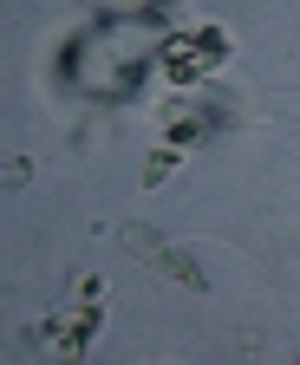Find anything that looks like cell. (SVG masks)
<instances>
[{
    "label": "cell",
    "mask_w": 300,
    "mask_h": 365,
    "mask_svg": "<svg viewBox=\"0 0 300 365\" xmlns=\"http://www.w3.org/2000/svg\"><path fill=\"white\" fill-rule=\"evenodd\" d=\"M124 248L131 255H144L163 281H177V287H190V294H209V274H202V261L190 255V248H177V242H163L157 228H144V222H131L124 228Z\"/></svg>",
    "instance_id": "1"
},
{
    "label": "cell",
    "mask_w": 300,
    "mask_h": 365,
    "mask_svg": "<svg viewBox=\"0 0 300 365\" xmlns=\"http://www.w3.org/2000/svg\"><path fill=\"white\" fill-rule=\"evenodd\" d=\"M294 365H300V359H294Z\"/></svg>",
    "instance_id": "3"
},
{
    "label": "cell",
    "mask_w": 300,
    "mask_h": 365,
    "mask_svg": "<svg viewBox=\"0 0 300 365\" xmlns=\"http://www.w3.org/2000/svg\"><path fill=\"white\" fill-rule=\"evenodd\" d=\"M183 157H177V144H163V150H150V163H144V190H157V182L170 176V170H177Z\"/></svg>",
    "instance_id": "2"
}]
</instances>
